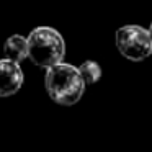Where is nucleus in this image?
Returning a JSON list of instances; mask_svg holds the SVG:
<instances>
[{"mask_svg": "<svg viewBox=\"0 0 152 152\" xmlns=\"http://www.w3.org/2000/svg\"><path fill=\"white\" fill-rule=\"evenodd\" d=\"M44 85L49 98L62 106H72L80 102L85 92V80L79 67L72 64L59 62L46 69Z\"/></svg>", "mask_w": 152, "mask_h": 152, "instance_id": "1", "label": "nucleus"}, {"mask_svg": "<svg viewBox=\"0 0 152 152\" xmlns=\"http://www.w3.org/2000/svg\"><path fill=\"white\" fill-rule=\"evenodd\" d=\"M28 59L41 69H49L62 62L66 41L62 34L51 26H38L28 34Z\"/></svg>", "mask_w": 152, "mask_h": 152, "instance_id": "2", "label": "nucleus"}, {"mask_svg": "<svg viewBox=\"0 0 152 152\" xmlns=\"http://www.w3.org/2000/svg\"><path fill=\"white\" fill-rule=\"evenodd\" d=\"M116 48L123 57L141 62L152 54V34L139 25H126L116 31Z\"/></svg>", "mask_w": 152, "mask_h": 152, "instance_id": "3", "label": "nucleus"}, {"mask_svg": "<svg viewBox=\"0 0 152 152\" xmlns=\"http://www.w3.org/2000/svg\"><path fill=\"white\" fill-rule=\"evenodd\" d=\"M23 85V72L18 62L10 59H0V96H12L18 93Z\"/></svg>", "mask_w": 152, "mask_h": 152, "instance_id": "4", "label": "nucleus"}, {"mask_svg": "<svg viewBox=\"0 0 152 152\" xmlns=\"http://www.w3.org/2000/svg\"><path fill=\"white\" fill-rule=\"evenodd\" d=\"M28 38L21 36V34H13L10 36L4 44V54L7 59L15 61L20 64L21 61H25L28 57Z\"/></svg>", "mask_w": 152, "mask_h": 152, "instance_id": "5", "label": "nucleus"}, {"mask_svg": "<svg viewBox=\"0 0 152 152\" xmlns=\"http://www.w3.org/2000/svg\"><path fill=\"white\" fill-rule=\"evenodd\" d=\"M79 70L87 85H93V83H96L102 79V67L95 61H83L79 66Z\"/></svg>", "mask_w": 152, "mask_h": 152, "instance_id": "6", "label": "nucleus"}, {"mask_svg": "<svg viewBox=\"0 0 152 152\" xmlns=\"http://www.w3.org/2000/svg\"><path fill=\"white\" fill-rule=\"evenodd\" d=\"M149 31H151V34H152V23H151V28H149Z\"/></svg>", "mask_w": 152, "mask_h": 152, "instance_id": "7", "label": "nucleus"}]
</instances>
